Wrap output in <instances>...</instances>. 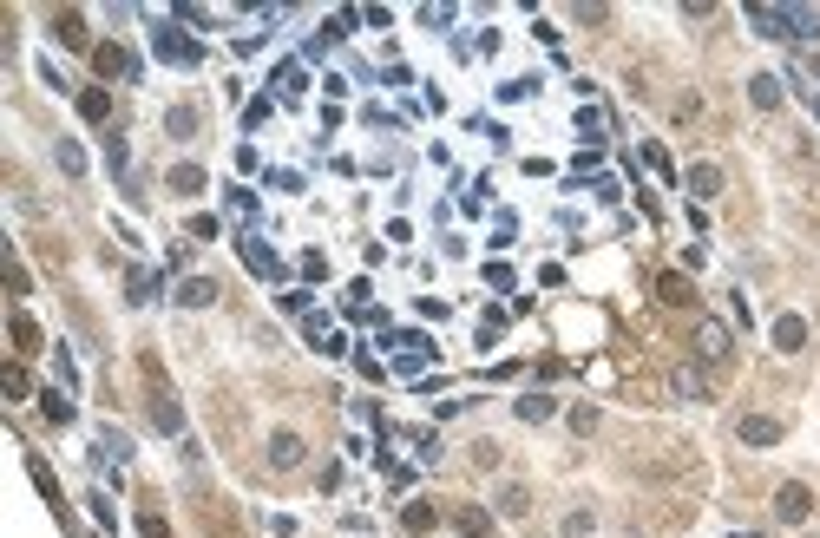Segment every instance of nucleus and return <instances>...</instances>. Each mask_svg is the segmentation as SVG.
<instances>
[{"mask_svg": "<svg viewBox=\"0 0 820 538\" xmlns=\"http://www.w3.org/2000/svg\"><path fill=\"white\" fill-rule=\"evenodd\" d=\"M138 532H145V538H171V532H164V518H158V512H145V518H138Z\"/></svg>", "mask_w": 820, "mask_h": 538, "instance_id": "473e14b6", "label": "nucleus"}, {"mask_svg": "<svg viewBox=\"0 0 820 538\" xmlns=\"http://www.w3.org/2000/svg\"><path fill=\"white\" fill-rule=\"evenodd\" d=\"M125 453H131V447H125V433H119V427H106V440H99V460H125Z\"/></svg>", "mask_w": 820, "mask_h": 538, "instance_id": "bb28decb", "label": "nucleus"}, {"mask_svg": "<svg viewBox=\"0 0 820 538\" xmlns=\"http://www.w3.org/2000/svg\"><path fill=\"white\" fill-rule=\"evenodd\" d=\"M276 86H282V99H296V92H303V66L289 59V66H282V73H276Z\"/></svg>", "mask_w": 820, "mask_h": 538, "instance_id": "cd10ccee", "label": "nucleus"}, {"mask_svg": "<svg viewBox=\"0 0 820 538\" xmlns=\"http://www.w3.org/2000/svg\"><path fill=\"white\" fill-rule=\"evenodd\" d=\"M525 506H532V493H525V486H506V493H499V512H506V518H518Z\"/></svg>", "mask_w": 820, "mask_h": 538, "instance_id": "393cba45", "label": "nucleus"}, {"mask_svg": "<svg viewBox=\"0 0 820 538\" xmlns=\"http://www.w3.org/2000/svg\"><path fill=\"white\" fill-rule=\"evenodd\" d=\"M453 526L466 532V538H486L493 526H486V512H479V506H466V512H453Z\"/></svg>", "mask_w": 820, "mask_h": 538, "instance_id": "5701e85b", "label": "nucleus"}, {"mask_svg": "<svg viewBox=\"0 0 820 538\" xmlns=\"http://www.w3.org/2000/svg\"><path fill=\"white\" fill-rule=\"evenodd\" d=\"M657 296L669 302V309H682V302H696V289H690V276H676V269H663V276H657Z\"/></svg>", "mask_w": 820, "mask_h": 538, "instance_id": "9b49d317", "label": "nucleus"}, {"mask_svg": "<svg viewBox=\"0 0 820 538\" xmlns=\"http://www.w3.org/2000/svg\"><path fill=\"white\" fill-rule=\"evenodd\" d=\"M775 512L788 518V526H800V518L814 512V493H808V486H794V479H788V486H781V493H775Z\"/></svg>", "mask_w": 820, "mask_h": 538, "instance_id": "423d86ee", "label": "nucleus"}, {"mask_svg": "<svg viewBox=\"0 0 820 538\" xmlns=\"http://www.w3.org/2000/svg\"><path fill=\"white\" fill-rule=\"evenodd\" d=\"M217 302V276H184L177 282V309H210Z\"/></svg>", "mask_w": 820, "mask_h": 538, "instance_id": "6e6552de", "label": "nucleus"}, {"mask_svg": "<svg viewBox=\"0 0 820 538\" xmlns=\"http://www.w3.org/2000/svg\"><path fill=\"white\" fill-rule=\"evenodd\" d=\"M0 388H7V400H27V394H33V375H27L20 361H13L7 375H0Z\"/></svg>", "mask_w": 820, "mask_h": 538, "instance_id": "412c9836", "label": "nucleus"}, {"mask_svg": "<svg viewBox=\"0 0 820 538\" xmlns=\"http://www.w3.org/2000/svg\"><path fill=\"white\" fill-rule=\"evenodd\" d=\"M40 407H46L53 427H66V420H73V394H40Z\"/></svg>", "mask_w": 820, "mask_h": 538, "instance_id": "4be33fe9", "label": "nucleus"}, {"mask_svg": "<svg viewBox=\"0 0 820 538\" xmlns=\"http://www.w3.org/2000/svg\"><path fill=\"white\" fill-rule=\"evenodd\" d=\"M303 433H289V427H276L270 433V466H303Z\"/></svg>", "mask_w": 820, "mask_h": 538, "instance_id": "1a4fd4ad", "label": "nucleus"}, {"mask_svg": "<svg viewBox=\"0 0 820 538\" xmlns=\"http://www.w3.org/2000/svg\"><path fill=\"white\" fill-rule=\"evenodd\" d=\"M748 99H755L761 112H775V106H781V79H775V73H755V79H748Z\"/></svg>", "mask_w": 820, "mask_h": 538, "instance_id": "ddd939ff", "label": "nucleus"}, {"mask_svg": "<svg viewBox=\"0 0 820 538\" xmlns=\"http://www.w3.org/2000/svg\"><path fill=\"white\" fill-rule=\"evenodd\" d=\"M696 355L709 361V368H722V361L735 355V335H729L722 322H696Z\"/></svg>", "mask_w": 820, "mask_h": 538, "instance_id": "f03ea898", "label": "nucleus"}, {"mask_svg": "<svg viewBox=\"0 0 820 538\" xmlns=\"http://www.w3.org/2000/svg\"><path fill=\"white\" fill-rule=\"evenodd\" d=\"M79 112H86L92 125H106V119H112V99L99 92V86H86V92H79Z\"/></svg>", "mask_w": 820, "mask_h": 538, "instance_id": "f3484780", "label": "nucleus"}, {"mask_svg": "<svg viewBox=\"0 0 820 538\" xmlns=\"http://www.w3.org/2000/svg\"><path fill=\"white\" fill-rule=\"evenodd\" d=\"M7 328H13V348H20V355H27V348H40V328H33V322H27V315H13V322H7Z\"/></svg>", "mask_w": 820, "mask_h": 538, "instance_id": "b1692460", "label": "nucleus"}, {"mask_svg": "<svg viewBox=\"0 0 820 538\" xmlns=\"http://www.w3.org/2000/svg\"><path fill=\"white\" fill-rule=\"evenodd\" d=\"M224 204H230V210H237V217H256V197H249V191H230V197H224Z\"/></svg>", "mask_w": 820, "mask_h": 538, "instance_id": "2f4dec72", "label": "nucleus"}, {"mask_svg": "<svg viewBox=\"0 0 820 538\" xmlns=\"http://www.w3.org/2000/svg\"><path fill=\"white\" fill-rule=\"evenodd\" d=\"M53 33H59L66 46H86V20H79L73 7H66V13H53Z\"/></svg>", "mask_w": 820, "mask_h": 538, "instance_id": "dca6fc26", "label": "nucleus"}, {"mask_svg": "<svg viewBox=\"0 0 820 538\" xmlns=\"http://www.w3.org/2000/svg\"><path fill=\"white\" fill-rule=\"evenodd\" d=\"M676 394H690V400H702V375H696V368H682V375H676Z\"/></svg>", "mask_w": 820, "mask_h": 538, "instance_id": "c756f323", "label": "nucleus"}, {"mask_svg": "<svg viewBox=\"0 0 820 538\" xmlns=\"http://www.w3.org/2000/svg\"><path fill=\"white\" fill-rule=\"evenodd\" d=\"M171 191L177 197H197V191H204V164H171Z\"/></svg>", "mask_w": 820, "mask_h": 538, "instance_id": "4468645a", "label": "nucleus"}, {"mask_svg": "<svg viewBox=\"0 0 820 538\" xmlns=\"http://www.w3.org/2000/svg\"><path fill=\"white\" fill-rule=\"evenodd\" d=\"M499 335H506V309H486V322H479V348H493Z\"/></svg>", "mask_w": 820, "mask_h": 538, "instance_id": "a878e982", "label": "nucleus"}, {"mask_svg": "<svg viewBox=\"0 0 820 538\" xmlns=\"http://www.w3.org/2000/svg\"><path fill=\"white\" fill-rule=\"evenodd\" d=\"M775 348H781V355L808 348V322H800V315H781V322H775Z\"/></svg>", "mask_w": 820, "mask_h": 538, "instance_id": "9d476101", "label": "nucleus"}, {"mask_svg": "<svg viewBox=\"0 0 820 538\" xmlns=\"http://www.w3.org/2000/svg\"><path fill=\"white\" fill-rule=\"evenodd\" d=\"M814 112H820V99H814Z\"/></svg>", "mask_w": 820, "mask_h": 538, "instance_id": "72a5a7b5", "label": "nucleus"}, {"mask_svg": "<svg viewBox=\"0 0 820 538\" xmlns=\"http://www.w3.org/2000/svg\"><path fill=\"white\" fill-rule=\"evenodd\" d=\"M53 158H59V171H66V178H86V151H79L73 138H59V145H53Z\"/></svg>", "mask_w": 820, "mask_h": 538, "instance_id": "2eb2a0df", "label": "nucleus"}, {"mask_svg": "<svg viewBox=\"0 0 820 538\" xmlns=\"http://www.w3.org/2000/svg\"><path fill=\"white\" fill-rule=\"evenodd\" d=\"M152 46H158L164 59H177V66H197V59H204V46H197L191 33H177L171 20H158V27H152Z\"/></svg>", "mask_w": 820, "mask_h": 538, "instance_id": "f257e3e1", "label": "nucleus"}, {"mask_svg": "<svg viewBox=\"0 0 820 538\" xmlns=\"http://www.w3.org/2000/svg\"><path fill=\"white\" fill-rule=\"evenodd\" d=\"M152 420H158V433H171V440L184 433V407H177V394H171V388H158V394H152Z\"/></svg>", "mask_w": 820, "mask_h": 538, "instance_id": "0eeeda50", "label": "nucleus"}, {"mask_svg": "<svg viewBox=\"0 0 820 538\" xmlns=\"http://www.w3.org/2000/svg\"><path fill=\"white\" fill-rule=\"evenodd\" d=\"M407 532H433V506H407Z\"/></svg>", "mask_w": 820, "mask_h": 538, "instance_id": "7c9ffc66", "label": "nucleus"}, {"mask_svg": "<svg viewBox=\"0 0 820 538\" xmlns=\"http://www.w3.org/2000/svg\"><path fill=\"white\" fill-rule=\"evenodd\" d=\"M643 164H650L657 178H676V171H669V151H663V145H643Z\"/></svg>", "mask_w": 820, "mask_h": 538, "instance_id": "c85d7f7f", "label": "nucleus"}, {"mask_svg": "<svg viewBox=\"0 0 820 538\" xmlns=\"http://www.w3.org/2000/svg\"><path fill=\"white\" fill-rule=\"evenodd\" d=\"M164 131H171V138H191V131H197V112L191 106H171V112H164Z\"/></svg>", "mask_w": 820, "mask_h": 538, "instance_id": "aec40b11", "label": "nucleus"}, {"mask_svg": "<svg viewBox=\"0 0 820 538\" xmlns=\"http://www.w3.org/2000/svg\"><path fill=\"white\" fill-rule=\"evenodd\" d=\"M518 420H525V427L551 420V394H518Z\"/></svg>", "mask_w": 820, "mask_h": 538, "instance_id": "6ab92c4d", "label": "nucleus"}, {"mask_svg": "<svg viewBox=\"0 0 820 538\" xmlns=\"http://www.w3.org/2000/svg\"><path fill=\"white\" fill-rule=\"evenodd\" d=\"M237 249H243V263H249V269H256V276H263V282H276V276H282V257H276V249H270V243H263V237H243Z\"/></svg>", "mask_w": 820, "mask_h": 538, "instance_id": "7ed1b4c3", "label": "nucleus"}, {"mask_svg": "<svg viewBox=\"0 0 820 538\" xmlns=\"http://www.w3.org/2000/svg\"><path fill=\"white\" fill-rule=\"evenodd\" d=\"M781 20H788L794 40H814V33H820V7H781Z\"/></svg>", "mask_w": 820, "mask_h": 538, "instance_id": "f8f14e48", "label": "nucleus"}, {"mask_svg": "<svg viewBox=\"0 0 820 538\" xmlns=\"http://www.w3.org/2000/svg\"><path fill=\"white\" fill-rule=\"evenodd\" d=\"M735 433H742V447H775L781 440V420L775 414H742V427H735Z\"/></svg>", "mask_w": 820, "mask_h": 538, "instance_id": "39448f33", "label": "nucleus"}, {"mask_svg": "<svg viewBox=\"0 0 820 538\" xmlns=\"http://www.w3.org/2000/svg\"><path fill=\"white\" fill-rule=\"evenodd\" d=\"M92 73H99V79H131L138 66H131L125 46H92Z\"/></svg>", "mask_w": 820, "mask_h": 538, "instance_id": "20e7f679", "label": "nucleus"}, {"mask_svg": "<svg viewBox=\"0 0 820 538\" xmlns=\"http://www.w3.org/2000/svg\"><path fill=\"white\" fill-rule=\"evenodd\" d=\"M690 191L696 197H715V191H722V171H715V164H690Z\"/></svg>", "mask_w": 820, "mask_h": 538, "instance_id": "a211bd4d", "label": "nucleus"}]
</instances>
